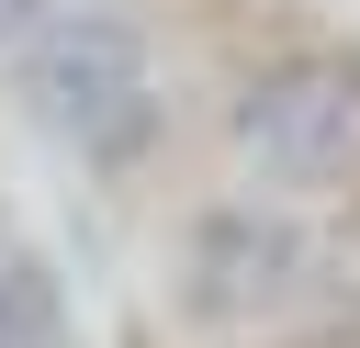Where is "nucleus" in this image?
Listing matches in <instances>:
<instances>
[{
    "instance_id": "obj_4",
    "label": "nucleus",
    "mask_w": 360,
    "mask_h": 348,
    "mask_svg": "<svg viewBox=\"0 0 360 348\" xmlns=\"http://www.w3.org/2000/svg\"><path fill=\"white\" fill-rule=\"evenodd\" d=\"M0 348H90V337H79V314H68L56 258H34V247H11V258H0Z\"/></svg>"
},
{
    "instance_id": "obj_2",
    "label": "nucleus",
    "mask_w": 360,
    "mask_h": 348,
    "mask_svg": "<svg viewBox=\"0 0 360 348\" xmlns=\"http://www.w3.org/2000/svg\"><path fill=\"white\" fill-rule=\"evenodd\" d=\"M225 146L259 202H315L360 180V56H270L225 101Z\"/></svg>"
},
{
    "instance_id": "obj_5",
    "label": "nucleus",
    "mask_w": 360,
    "mask_h": 348,
    "mask_svg": "<svg viewBox=\"0 0 360 348\" xmlns=\"http://www.w3.org/2000/svg\"><path fill=\"white\" fill-rule=\"evenodd\" d=\"M11 247H22V225H11V202H0V258H11Z\"/></svg>"
},
{
    "instance_id": "obj_3",
    "label": "nucleus",
    "mask_w": 360,
    "mask_h": 348,
    "mask_svg": "<svg viewBox=\"0 0 360 348\" xmlns=\"http://www.w3.org/2000/svg\"><path fill=\"white\" fill-rule=\"evenodd\" d=\"M304 281H315V225L292 213V202H259V191H225V202H202L191 213V236H180V314L191 326H270L281 303H304Z\"/></svg>"
},
{
    "instance_id": "obj_1",
    "label": "nucleus",
    "mask_w": 360,
    "mask_h": 348,
    "mask_svg": "<svg viewBox=\"0 0 360 348\" xmlns=\"http://www.w3.org/2000/svg\"><path fill=\"white\" fill-rule=\"evenodd\" d=\"M0 79H11L22 123L45 146H68L90 180H135L169 146V123H180L169 67H158V34H146L135 0H68V11H45V34Z\"/></svg>"
}]
</instances>
